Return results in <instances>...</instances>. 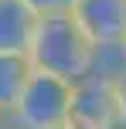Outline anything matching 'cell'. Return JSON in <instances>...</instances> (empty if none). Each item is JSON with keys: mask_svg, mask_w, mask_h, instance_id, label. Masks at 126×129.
<instances>
[{"mask_svg": "<svg viewBox=\"0 0 126 129\" xmlns=\"http://www.w3.org/2000/svg\"><path fill=\"white\" fill-rule=\"evenodd\" d=\"M89 54H92V44L82 34V27L72 20V14L55 10L38 17V27H34L31 48H27V61H31L34 71L41 75H55L61 82H79L89 71Z\"/></svg>", "mask_w": 126, "mask_h": 129, "instance_id": "1", "label": "cell"}, {"mask_svg": "<svg viewBox=\"0 0 126 129\" xmlns=\"http://www.w3.org/2000/svg\"><path fill=\"white\" fill-rule=\"evenodd\" d=\"M68 102H72V82L31 71L7 122L10 129H61L68 126Z\"/></svg>", "mask_w": 126, "mask_h": 129, "instance_id": "2", "label": "cell"}, {"mask_svg": "<svg viewBox=\"0 0 126 129\" xmlns=\"http://www.w3.org/2000/svg\"><path fill=\"white\" fill-rule=\"evenodd\" d=\"M68 126L72 129H116V99L113 85L79 78L72 85V102H68Z\"/></svg>", "mask_w": 126, "mask_h": 129, "instance_id": "3", "label": "cell"}, {"mask_svg": "<svg viewBox=\"0 0 126 129\" xmlns=\"http://www.w3.org/2000/svg\"><path fill=\"white\" fill-rule=\"evenodd\" d=\"M68 14L82 27L89 44H123L126 41V0H72Z\"/></svg>", "mask_w": 126, "mask_h": 129, "instance_id": "4", "label": "cell"}, {"mask_svg": "<svg viewBox=\"0 0 126 129\" xmlns=\"http://www.w3.org/2000/svg\"><path fill=\"white\" fill-rule=\"evenodd\" d=\"M38 27V14H31L20 0H0V54H27Z\"/></svg>", "mask_w": 126, "mask_h": 129, "instance_id": "5", "label": "cell"}, {"mask_svg": "<svg viewBox=\"0 0 126 129\" xmlns=\"http://www.w3.org/2000/svg\"><path fill=\"white\" fill-rule=\"evenodd\" d=\"M31 71L34 68L27 61V54H0V112L4 116H10V109L17 105Z\"/></svg>", "mask_w": 126, "mask_h": 129, "instance_id": "6", "label": "cell"}, {"mask_svg": "<svg viewBox=\"0 0 126 129\" xmlns=\"http://www.w3.org/2000/svg\"><path fill=\"white\" fill-rule=\"evenodd\" d=\"M119 75H126V48L123 44H92L85 78H95V82L113 85Z\"/></svg>", "mask_w": 126, "mask_h": 129, "instance_id": "7", "label": "cell"}, {"mask_svg": "<svg viewBox=\"0 0 126 129\" xmlns=\"http://www.w3.org/2000/svg\"><path fill=\"white\" fill-rule=\"evenodd\" d=\"M20 4L27 7L31 14H38V17H44V14H55V10H65L68 0H20Z\"/></svg>", "mask_w": 126, "mask_h": 129, "instance_id": "8", "label": "cell"}, {"mask_svg": "<svg viewBox=\"0 0 126 129\" xmlns=\"http://www.w3.org/2000/svg\"><path fill=\"white\" fill-rule=\"evenodd\" d=\"M113 99H116V119H119V126H126V75L113 82Z\"/></svg>", "mask_w": 126, "mask_h": 129, "instance_id": "9", "label": "cell"}, {"mask_svg": "<svg viewBox=\"0 0 126 129\" xmlns=\"http://www.w3.org/2000/svg\"><path fill=\"white\" fill-rule=\"evenodd\" d=\"M0 129H10V122H7V116L0 112Z\"/></svg>", "mask_w": 126, "mask_h": 129, "instance_id": "10", "label": "cell"}, {"mask_svg": "<svg viewBox=\"0 0 126 129\" xmlns=\"http://www.w3.org/2000/svg\"><path fill=\"white\" fill-rule=\"evenodd\" d=\"M61 129H72V126H61Z\"/></svg>", "mask_w": 126, "mask_h": 129, "instance_id": "11", "label": "cell"}, {"mask_svg": "<svg viewBox=\"0 0 126 129\" xmlns=\"http://www.w3.org/2000/svg\"><path fill=\"white\" fill-rule=\"evenodd\" d=\"M116 129H126V126H116Z\"/></svg>", "mask_w": 126, "mask_h": 129, "instance_id": "12", "label": "cell"}, {"mask_svg": "<svg viewBox=\"0 0 126 129\" xmlns=\"http://www.w3.org/2000/svg\"><path fill=\"white\" fill-rule=\"evenodd\" d=\"M123 48H126V41H123Z\"/></svg>", "mask_w": 126, "mask_h": 129, "instance_id": "13", "label": "cell"}, {"mask_svg": "<svg viewBox=\"0 0 126 129\" xmlns=\"http://www.w3.org/2000/svg\"><path fill=\"white\" fill-rule=\"evenodd\" d=\"M68 4H72V0H68Z\"/></svg>", "mask_w": 126, "mask_h": 129, "instance_id": "14", "label": "cell"}]
</instances>
